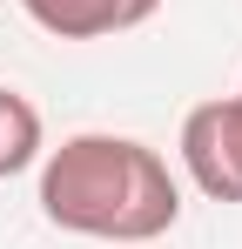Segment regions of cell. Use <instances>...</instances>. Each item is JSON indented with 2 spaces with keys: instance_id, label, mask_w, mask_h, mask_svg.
<instances>
[{
  "instance_id": "7a4b0ae2",
  "label": "cell",
  "mask_w": 242,
  "mask_h": 249,
  "mask_svg": "<svg viewBox=\"0 0 242 249\" xmlns=\"http://www.w3.org/2000/svg\"><path fill=\"white\" fill-rule=\"evenodd\" d=\"M182 168L208 202H242V94L182 115Z\"/></svg>"
},
{
  "instance_id": "277c9868",
  "label": "cell",
  "mask_w": 242,
  "mask_h": 249,
  "mask_svg": "<svg viewBox=\"0 0 242 249\" xmlns=\"http://www.w3.org/2000/svg\"><path fill=\"white\" fill-rule=\"evenodd\" d=\"M47 155V128H40V108L20 94V88H0V182L27 175V168Z\"/></svg>"
},
{
  "instance_id": "5b68a950",
  "label": "cell",
  "mask_w": 242,
  "mask_h": 249,
  "mask_svg": "<svg viewBox=\"0 0 242 249\" xmlns=\"http://www.w3.org/2000/svg\"><path fill=\"white\" fill-rule=\"evenodd\" d=\"M135 249H155V243H135Z\"/></svg>"
},
{
  "instance_id": "3957f363",
  "label": "cell",
  "mask_w": 242,
  "mask_h": 249,
  "mask_svg": "<svg viewBox=\"0 0 242 249\" xmlns=\"http://www.w3.org/2000/svg\"><path fill=\"white\" fill-rule=\"evenodd\" d=\"M20 7L54 41H101V34H128V27L155 20L161 0H20Z\"/></svg>"
},
{
  "instance_id": "6da1fadb",
  "label": "cell",
  "mask_w": 242,
  "mask_h": 249,
  "mask_svg": "<svg viewBox=\"0 0 242 249\" xmlns=\"http://www.w3.org/2000/svg\"><path fill=\"white\" fill-rule=\"evenodd\" d=\"M40 215L87 243H161L182 222V182L135 135H68L40 155Z\"/></svg>"
}]
</instances>
